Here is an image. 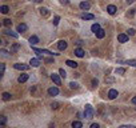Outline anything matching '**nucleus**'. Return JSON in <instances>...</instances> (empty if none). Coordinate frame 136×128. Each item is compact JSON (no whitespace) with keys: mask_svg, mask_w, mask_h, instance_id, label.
<instances>
[{"mask_svg":"<svg viewBox=\"0 0 136 128\" xmlns=\"http://www.w3.org/2000/svg\"><path fill=\"white\" fill-rule=\"evenodd\" d=\"M93 115H95L93 108L91 107L90 104H87V105H85V108H84V116H85V119H92Z\"/></svg>","mask_w":136,"mask_h":128,"instance_id":"obj_1","label":"nucleus"},{"mask_svg":"<svg viewBox=\"0 0 136 128\" xmlns=\"http://www.w3.org/2000/svg\"><path fill=\"white\" fill-rule=\"evenodd\" d=\"M15 69H19V71H28L29 69V66H27V64H21V63H16V64H13Z\"/></svg>","mask_w":136,"mask_h":128,"instance_id":"obj_2","label":"nucleus"},{"mask_svg":"<svg viewBox=\"0 0 136 128\" xmlns=\"http://www.w3.org/2000/svg\"><path fill=\"white\" fill-rule=\"evenodd\" d=\"M48 94L51 96H56V95H59V88L58 87H51V88H48Z\"/></svg>","mask_w":136,"mask_h":128,"instance_id":"obj_3","label":"nucleus"},{"mask_svg":"<svg viewBox=\"0 0 136 128\" xmlns=\"http://www.w3.org/2000/svg\"><path fill=\"white\" fill-rule=\"evenodd\" d=\"M117 40H119L120 43H127V41H128V35H127V34H120V35L117 36Z\"/></svg>","mask_w":136,"mask_h":128,"instance_id":"obj_4","label":"nucleus"},{"mask_svg":"<svg viewBox=\"0 0 136 128\" xmlns=\"http://www.w3.org/2000/svg\"><path fill=\"white\" fill-rule=\"evenodd\" d=\"M51 79L53 80V83H55L56 85H60L61 84V80H60V77H59V75L52 74V75H51Z\"/></svg>","mask_w":136,"mask_h":128,"instance_id":"obj_5","label":"nucleus"},{"mask_svg":"<svg viewBox=\"0 0 136 128\" xmlns=\"http://www.w3.org/2000/svg\"><path fill=\"white\" fill-rule=\"evenodd\" d=\"M58 48L60 49V51H64V49L67 48V41H64V40H60V41L58 43Z\"/></svg>","mask_w":136,"mask_h":128,"instance_id":"obj_6","label":"nucleus"},{"mask_svg":"<svg viewBox=\"0 0 136 128\" xmlns=\"http://www.w3.org/2000/svg\"><path fill=\"white\" fill-rule=\"evenodd\" d=\"M38 43H39V37L38 36H35V35H33V36L29 37V44H31V46H36Z\"/></svg>","mask_w":136,"mask_h":128,"instance_id":"obj_7","label":"nucleus"},{"mask_svg":"<svg viewBox=\"0 0 136 128\" xmlns=\"http://www.w3.org/2000/svg\"><path fill=\"white\" fill-rule=\"evenodd\" d=\"M28 75H26V74H21L20 75V76H19V79H18V81L19 83H26L27 81V80H28Z\"/></svg>","mask_w":136,"mask_h":128,"instance_id":"obj_8","label":"nucleus"},{"mask_svg":"<svg viewBox=\"0 0 136 128\" xmlns=\"http://www.w3.org/2000/svg\"><path fill=\"white\" fill-rule=\"evenodd\" d=\"M80 8H81V9H85V11H87V9L91 8V4L88 3V1H81V3H80Z\"/></svg>","mask_w":136,"mask_h":128,"instance_id":"obj_9","label":"nucleus"},{"mask_svg":"<svg viewBox=\"0 0 136 128\" xmlns=\"http://www.w3.org/2000/svg\"><path fill=\"white\" fill-rule=\"evenodd\" d=\"M81 19L83 20H92V19H95V16L92 13H83L81 15Z\"/></svg>","mask_w":136,"mask_h":128,"instance_id":"obj_10","label":"nucleus"},{"mask_svg":"<svg viewBox=\"0 0 136 128\" xmlns=\"http://www.w3.org/2000/svg\"><path fill=\"white\" fill-rule=\"evenodd\" d=\"M29 64H31L32 67H39L40 66V59H31Z\"/></svg>","mask_w":136,"mask_h":128,"instance_id":"obj_11","label":"nucleus"},{"mask_svg":"<svg viewBox=\"0 0 136 128\" xmlns=\"http://www.w3.org/2000/svg\"><path fill=\"white\" fill-rule=\"evenodd\" d=\"M84 54H85V52H84V49H81V48H76L75 49V55L78 57H83Z\"/></svg>","mask_w":136,"mask_h":128,"instance_id":"obj_12","label":"nucleus"},{"mask_svg":"<svg viewBox=\"0 0 136 128\" xmlns=\"http://www.w3.org/2000/svg\"><path fill=\"white\" fill-rule=\"evenodd\" d=\"M116 96H117V91H116V89H110V92H108V97H110V99H115Z\"/></svg>","mask_w":136,"mask_h":128,"instance_id":"obj_13","label":"nucleus"},{"mask_svg":"<svg viewBox=\"0 0 136 128\" xmlns=\"http://www.w3.org/2000/svg\"><path fill=\"white\" fill-rule=\"evenodd\" d=\"M65 64H67L68 67H71V68H76V67H78V63L73 61V60H67Z\"/></svg>","mask_w":136,"mask_h":128,"instance_id":"obj_14","label":"nucleus"},{"mask_svg":"<svg viewBox=\"0 0 136 128\" xmlns=\"http://www.w3.org/2000/svg\"><path fill=\"white\" fill-rule=\"evenodd\" d=\"M107 11H108V13H110V15H115V12H116V7L111 4V6H108V7H107Z\"/></svg>","mask_w":136,"mask_h":128,"instance_id":"obj_15","label":"nucleus"},{"mask_svg":"<svg viewBox=\"0 0 136 128\" xmlns=\"http://www.w3.org/2000/svg\"><path fill=\"white\" fill-rule=\"evenodd\" d=\"M95 35H96V37H97V39H103V37L105 36V31H104V29H100V31H97Z\"/></svg>","mask_w":136,"mask_h":128,"instance_id":"obj_16","label":"nucleus"},{"mask_svg":"<svg viewBox=\"0 0 136 128\" xmlns=\"http://www.w3.org/2000/svg\"><path fill=\"white\" fill-rule=\"evenodd\" d=\"M100 26H99V24L97 23H96V24H92V27H91V31H92L93 32V34H96V32H97V31H100Z\"/></svg>","mask_w":136,"mask_h":128,"instance_id":"obj_17","label":"nucleus"},{"mask_svg":"<svg viewBox=\"0 0 136 128\" xmlns=\"http://www.w3.org/2000/svg\"><path fill=\"white\" fill-rule=\"evenodd\" d=\"M27 31V26L26 24H19L18 26V32H26Z\"/></svg>","mask_w":136,"mask_h":128,"instance_id":"obj_18","label":"nucleus"},{"mask_svg":"<svg viewBox=\"0 0 136 128\" xmlns=\"http://www.w3.org/2000/svg\"><path fill=\"white\" fill-rule=\"evenodd\" d=\"M6 34L9 35V36H12V37H15V39H18V37H19V35H18V34H15V32H12L11 29H7Z\"/></svg>","mask_w":136,"mask_h":128,"instance_id":"obj_19","label":"nucleus"},{"mask_svg":"<svg viewBox=\"0 0 136 128\" xmlns=\"http://www.w3.org/2000/svg\"><path fill=\"white\" fill-rule=\"evenodd\" d=\"M83 127V124H81V121H79V120H76V121L72 123V128H81Z\"/></svg>","mask_w":136,"mask_h":128,"instance_id":"obj_20","label":"nucleus"},{"mask_svg":"<svg viewBox=\"0 0 136 128\" xmlns=\"http://www.w3.org/2000/svg\"><path fill=\"white\" fill-rule=\"evenodd\" d=\"M20 48V44H13V46L11 47V54H13V52H16L18 49Z\"/></svg>","mask_w":136,"mask_h":128,"instance_id":"obj_21","label":"nucleus"},{"mask_svg":"<svg viewBox=\"0 0 136 128\" xmlns=\"http://www.w3.org/2000/svg\"><path fill=\"white\" fill-rule=\"evenodd\" d=\"M70 88L71 89H78L79 88V84H78V83H75V81H71L70 83Z\"/></svg>","mask_w":136,"mask_h":128,"instance_id":"obj_22","label":"nucleus"},{"mask_svg":"<svg viewBox=\"0 0 136 128\" xmlns=\"http://www.w3.org/2000/svg\"><path fill=\"white\" fill-rule=\"evenodd\" d=\"M39 11H40L41 16H48V9H47V8H40Z\"/></svg>","mask_w":136,"mask_h":128,"instance_id":"obj_23","label":"nucleus"},{"mask_svg":"<svg viewBox=\"0 0 136 128\" xmlns=\"http://www.w3.org/2000/svg\"><path fill=\"white\" fill-rule=\"evenodd\" d=\"M3 24H4L6 27H11V26H12L11 19H4V20H3Z\"/></svg>","mask_w":136,"mask_h":128,"instance_id":"obj_24","label":"nucleus"},{"mask_svg":"<svg viewBox=\"0 0 136 128\" xmlns=\"http://www.w3.org/2000/svg\"><path fill=\"white\" fill-rule=\"evenodd\" d=\"M116 75H124L125 74V69L124 68H116Z\"/></svg>","mask_w":136,"mask_h":128,"instance_id":"obj_25","label":"nucleus"},{"mask_svg":"<svg viewBox=\"0 0 136 128\" xmlns=\"http://www.w3.org/2000/svg\"><path fill=\"white\" fill-rule=\"evenodd\" d=\"M0 11L3 12V13H8L9 12V8L7 6H1V8H0Z\"/></svg>","mask_w":136,"mask_h":128,"instance_id":"obj_26","label":"nucleus"},{"mask_svg":"<svg viewBox=\"0 0 136 128\" xmlns=\"http://www.w3.org/2000/svg\"><path fill=\"white\" fill-rule=\"evenodd\" d=\"M125 64L132 66V67H136V60H127V61H125Z\"/></svg>","mask_w":136,"mask_h":128,"instance_id":"obj_27","label":"nucleus"},{"mask_svg":"<svg viewBox=\"0 0 136 128\" xmlns=\"http://www.w3.org/2000/svg\"><path fill=\"white\" fill-rule=\"evenodd\" d=\"M9 99H11V95H9L8 92H4L3 94V100H6L7 101V100H9Z\"/></svg>","mask_w":136,"mask_h":128,"instance_id":"obj_28","label":"nucleus"},{"mask_svg":"<svg viewBox=\"0 0 136 128\" xmlns=\"http://www.w3.org/2000/svg\"><path fill=\"white\" fill-rule=\"evenodd\" d=\"M136 34V31H135V29H133V28H130V29H128V36H133V35H135Z\"/></svg>","mask_w":136,"mask_h":128,"instance_id":"obj_29","label":"nucleus"},{"mask_svg":"<svg viewBox=\"0 0 136 128\" xmlns=\"http://www.w3.org/2000/svg\"><path fill=\"white\" fill-rule=\"evenodd\" d=\"M59 74H60V76H61V77H65V76H67V72L64 71L63 68H60V69H59Z\"/></svg>","mask_w":136,"mask_h":128,"instance_id":"obj_30","label":"nucleus"},{"mask_svg":"<svg viewBox=\"0 0 136 128\" xmlns=\"http://www.w3.org/2000/svg\"><path fill=\"white\" fill-rule=\"evenodd\" d=\"M59 20H60V17H59V16H55V19H53V21H52L53 26H58V24H59Z\"/></svg>","mask_w":136,"mask_h":128,"instance_id":"obj_31","label":"nucleus"},{"mask_svg":"<svg viewBox=\"0 0 136 128\" xmlns=\"http://www.w3.org/2000/svg\"><path fill=\"white\" fill-rule=\"evenodd\" d=\"M0 69H1V71H0V75L3 76V75H4V71H6V66H4V64H1V66H0Z\"/></svg>","mask_w":136,"mask_h":128,"instance_id":"obj_32","label":"nucleus"},{"mask_svg":"<svg viewBox=\"0 0 136 128\" xmlns=\"http://www.w3.org/2000/svg\"><path fill=\"white\" fill-rule=\"evenodd\" d=\"M6 121H7V119L4 116L0 117V125H4V124H6Z\"/></svg>","mask_w":136,"mask_h":128,"instance_id":"obj_33","label":"nucleus"},{"mask_svg":"<svg viewBox=\"0 0 136 128\" xmlns=\"http://www.w3.org/2000/svg\"><path fill=\"white\" fill-rule=\"evenodd\" d=\"M119 128H136V127H135V125H131L130 124V125H120Z\"/></svg>","mask_w":136,"mask_h":128,"instance_id":"obj_34","label":"nucleus"},{"mask_svg":"<svg viewBox=\"0 0 136 128\" xmlns=\"http://www.w3.org/2000/svg\"><path fill=\"white\" fill-rule=\"evenodd\" d=\"M133 15H135V9H130V12H128V16L132 17Z\"/></svg>","mask_w":136,"mask_h":128,"instance_id":"obj_35","label":"nucleus"},{"mask_svg":"<svg viewBox=\"0 0 136 128\" xmlns=\"http://www.w3.org/2000/svg\"><path fill=\"white\" fill-rule=\"evenodd\" d=\"M44 61L45 63H53V59L52 57H47V59H44Z\"/></svg>","mask_w":136,"mask_h":128,"instance_id":"obj_36","label":"nucleus"},{"mask_svg":"<svg viewBox=\"0 0 136 128\" xmlns=\"http://www.w3.org/2000/svg\"><path fill=\"white\" fill-rule=\"evenodd\" d=\"M91 128H100V125L97 123H93V124H91Z\"/></svg>","mask_w":136,"mask_h":128,"instance_id":"obj_37","label":"nucleus"},{"mask_svg":"<svg viewBox=\"0 0 136 128\" xmlns=\"http://www.w3.org/2000/svg\"><path fill=\"white\" fill-rule=\"evenodd\" d=\"M97 84H99V81H97L96 79H93V80H92V85H93V87H96Z\"/></svg>","mask_w":136,"mask_h":128,"instance_id":"obj_38","label":"nucleus"},{"mask_svg":"<svg viewBox=\"0 0 136 128\" xmlns=\"http://www.w3.org/2000/svg\"><path fill=\"white\" fill-rule=\"evenodd\" d=\"M58 105H59L58 103H52V105H51V107H52L53 109H56V108H58Z\"/></svg>","mask_w":136,"mask_h":128,"instance_id":"obj_39","label":"nucleus"},{"mask_svg":"<svg viewBox=\"0 0 136 128\" xmlns=\"http://www.w3.org/2000/svg\"><path fill=\"white\" fill-rule=\"evenodd\" d=\"M61 4H68V0H60Z\"/></svg>","mask_w":136,"mask_h":128,"instance_id":"obj_40","label":"nucleus"},{"mask_svg":"<svg viewBox=\"0 0 136 128\" xmlns=\"http://www.w3.org/2000/svg\"><path fill=\"white\" fill-rule=\"evenodd\" d=\"M131 101H132V104H136V96L132 97V100H131Z\"/></svg>","mask_w":136,"mask_h":128,"instance_id":"obj_41","label":"nucleus"},{"mask_svg":"<svg viewBox=\"0 0 136 128\" xmlns=\"http://www.w3.org/2000/svg\"><path fill=\"white\" fill-rule=\"evenodd\" d=\"M105 81H107V83H111V81H113V79H112V77H110V79H107Z\"/></svg>","mask_w":136,"mask_h":128,"instance_id":"obj_42","label":"nucleus"},{"mask_svg":"<svg viewBox=\"0 0 136 128\" xmlns=\"http://www.w3.org/2000/svg\"><path fill=\"white\" fill-rule=\"evenodd\" d=\"M133 1H135V0H127V4H132Z\"/></svg>","mask_w":136,"mask_h":128,"instance_id":"obj_43","label":"nucleus"},{"mask_svg":"<svg viewBox=\"0 0 136 128\" xmlns=\"http://www.w3.org/2000/svg\"><path fill=\"white\" fill-rule=\"evenodd\" d=\"M1 54H3V55H7V54H8V52H7L6 49H1Z\"/></svg>","mask_w":136,"mask_h":128,"instance_id":"obj_44","label":"nucleus"},{"mask_svg":"<svg viewBox=\"0 0 136 128\" xmlns=\"http://www.w3.org/2000/svg\"><path fill=\"white\" fill-rule=\"evenodd\" d=\"M35 1H36V3H40V1H41V0H35Z\"/></svg>","mask_w":136,"mask_h":128,"instance_id":"obj_45","label":"nucleus"}]
</instances>
